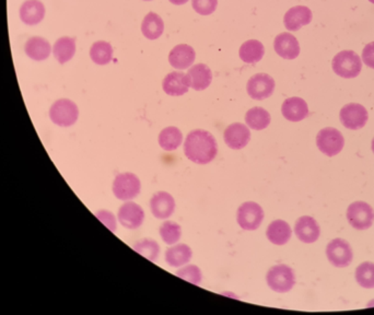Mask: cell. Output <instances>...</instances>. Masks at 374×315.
I'll use <instances>...</instances> for the list:
<instances>
[{"label":"cell","mask_w":374,"mask_h":315,"mask_svg":"<svg viewBox=\"0 0 374 315\" xmlns=\"http://www.w3.org/2000/svg\"><path fill=\"white\" fill-rule=\"evenodd\" d=\"M344 136L336 128H323L316 136V146L327 156H337L344 148Z\"/></svg>","instance_id":"cell-5"},{"label":"cell","mask_w":374,"mask_h":315,"mask_svg":"<svg viewBox=\"0 0 374 315\" xmlns=\"http://www.w3.org/2000/svg\"><path fill=\"white\" fill-rule=\"evenodd\" d=\"M163 31H165V23L159 14L149 12L143 18V23H141V32L149 40H157L163 34Z\"/></svg>","instance_id":"cell-25"},{"label":"cell","mask_w":374,"mask_h":315,"mask_svg":"<svg viewBox=\"0 0 374 315\" xmlns=\"http://www.w3.org/2000/svg\"><path fill=\"white\" fill-rule=\"evenodd\" d=\"M292 231L290 225L284 220H275L271 225H268L267 236L268 240L275 245H284L288 243L291 238Z\"/></svg>","instance_id":"cell-23"},{"label":"cell","mask_w":374,"mask_h":315,"mask_svg":"<svg viewBox=\"0 0 374 315\" xmlns=\"http://www.w3.org/2000/svg\"><path fill=\"white\" fill-rule=\"evenodd\" d=\"M313 14L312 11L305 6H295L287 11L284 14V27L288 31H298L304 26H308L312 21Z\"/></svg>","instance_id":"cell-14"},{"label":"cell","mask_w":374,"mask_h":315,"mask_svg":"<svg viewBox=\"0 0 374 315\" xmlns=\"http://www.w3.org/2000/svg\"><path fill=\"white\" fill-rule=\"evenodd\" d=\"M340 119L342 124L348 130H358L366 126L369 115L364 105L349 103L340 110Z\"/></svg>","instance_id":"cell-10"},{"label":"cell","mask_w":374,"mask_h":315,"mask_svg":"<svg viewBox=\"0 0 374 315\" xmlns=\"http://www.w3.org/2000/svg\"><path fill=\"white\" fill-rule=\"evenodd\" d=\"M141 183L137 175L133 173H122L117 175L113 183V193L121 201H130L138 196Z\"/></svg>","instance_id":"cell-6"},{"label":"cell","mask_w":374,"mask_h":315,"mask_svg":"<svg viewBox=\"0 0 374 315\" xmlns=\"http://www.w3.org/2000/svg\"><path fill=\"white\" fill-rule=\"evenodd\" d=\"M273 48L275 52L284 59H297L300 54V45L297 37L290 33L284 32L277 35L273 42Z\"/></svg>","instance_id":"cell-18"},{"label":"cell","mask_w":374,"mask_h":315,"mask_svg":"<svg viewBox=\"0 0 374 315\" xmlns=\"http://www.w3.org/2000/svg\"><path fill=\"white\" fill-rule=\"evenodd\" d=\"M184 154L187 159L197 165H207L217 156V141L207 130H193L186 137Z\"/></svg>","instance_id":"cell-1"},{"label":"cell","mask_w":374,"mask_h":315,"mask_svg":"<svg viewBox=\"0 0 374 315\" xmlns=\"http://www.w3.org/2000/svg\"><path fill=\"white\" fill-rule=\"evenodd\" d=\"M189 83L196 91L205 90L213 81V74L209 67L205 64H197L189 70Z\"/></svg>","instance_id":"cell-21"},{"label":"cell","mask_w":374,"mask_h":315,"mask_svg":"<svg viewBox=\"0 0 374 315\" xmlns=\"http://www.w3.org/2000/svg\"><path fill=\"white\" fill-rule=\"evenodd\" d=\"M372 151H373V154H374V138H373V141H372Z\"/></svg>","instance_id":"cell-40"},{"label":"cell","mask_w":374,"mask_h":315,"mask_svg":"<svg viewBox=\"0 0 374 315\" xmlns=\"http://www.w3.org/2000/svg\"><path fill=\"white\" fill-rule=\"evenodd\" d=\"M335 74L345 79L358 77L362 69V61L353 50H342L335 56L332 63Z\"/></svg>","instance_id":"cell-2"},{"label":"cell","mask_w":374,"mask_h":315,"mask_svg":"<svg viewBox=\"0 0 374 315\" xmlns=\"http://www.w3.org/2000/svg\"><path fill=\"white\" fill-rule=\"evenodd\" d=\"M145 220V212L139 205L135 203H126L118 210V221L124 228L135 230L138 229Z\"/></svg>","instance_id":"cell-13"},{"label":"cell","mask_w":374,"mask_h":315,"mask_svg":"<svg viewBox=\"0 0 374 315\" xmlns=\"http://www.w3.org/2000/svg\"><path fill=\"white\" fill-rule=\"evenodd\" d=\"M266 281H267L268 287L273 292H279V294L289 292L295 285V272L288 265L279 264L268 270Z\"/></svg>","instance_id":"cell-3"},{"label":"cell","mask_w":374,"mask_h":315,"mask_svg":"<svg viewBox=\"0 0 374 315\" xmlns=\"http://www.w3.org/2000/svg\"><path fill=\"white\" fill-rule=\"evenodd\" d=\"M282 113L284 119L290 122H300L308 117V104L303 99L292 96L284 100L282 105Z\"/></svg>","instance_id":"cell-20"},{"label":"cell","mask_w":374,"mask_h":315,"mask_svg":"<svg viewBox=\"0 0 374 315\" xmlns=\"http://www.w3.org/2000/svg\"><path fill=\"white\" fill-rule=\"evenodd\" d=\"M191 255H193V252L189 245L178 244V245H174V247L167 250L165 261L172 267H180V266L185 265L189 263Z\"/></svg>","instance_id":"cell-26"},{"label":"cell","mask_w":374,"mask_h":315,"mask_svg":"<svg viewBox=\"0 0 374 315\" xmlns=\"http://www.w3.org/2000/svg\"><path fill=\"white\" fill-rule=\"evenodd\" d=\"M275 87V80L269 74H258L247 81V91L254 100H265L273 94Z\"/></svg>","instance_id":"cell-11"},{"label":"cell","mask_w":374,"mask_h":315,"mask_svg":"<svg viewBox=\"0 0 374 315\" xmlns=\"http://www.w3.org/2000/svg\"><path fill=\"white\" fill-rule=\"evenodd\" d=\"M195 57H196V53L194 48L187 44H178L171 50L169 61L173 68L183 70L194 64Z\"/></svg>","instance_id":"cell-19"},{"label":"cell","mask_w":374,"mask_h":315,"mask_svg":"<svg viewBox=\"0 0 374 315\" xmlns=\"http://www.w3.org/2000/svg\"><path fill=\"white\" fill-rule=\"evenodd\" d=\"M24 50L30 59L41 61L48 59L51 54L52 48L50 43L45 39L34 37L28 40L25 46H24Z\"/></svg>","instance_id":"cell-24"},{"label":"cell","mask_w":374,"mask_h":315,"mask_svg":"<svg viewBox=\"0 0 374 315\" xmlns=\"http://www.w3.org/2000/svg\"><path fill=\"white\" fill-rule=\"evenodd\" d=\"M90 57L96 64H109L113 59V48L110 43L98 41L91 46Z\"/></svg>","instance_id":"cell-31"},{"label":"cell","mask_w":374,"mask_h":315,"mask_svg":"<svg viewBox=\"0 0 374 315\" xmlns=\"http://www.w3.org/2000/svg\"><path fill=\"white\" fill-rule=\"evenodd\" d=\"M45 14V7L39 0H28L20 9L22 21L29 26H34L42 21Z\"/></svg>","instance_id":"cell-22"},{"label":"cell","mask_w":374,"mask_h":315,"mask_svg":"<svg viewBox=\"0 0 374 315\" xmlns=\"http://www.w3.org/2000/svg\"><path fill=\"white\" fill-rule=\"evenodd\" d=\"M79 110L74 102L68 99L56 101L50 110V117L54 124L61 128H70L77 122Z\"/></svg>","instance_id":"cell-4"},{"label":"cell","mask_w":374,"mask_h":315,"mask_svg":"<svg viewBox=\"0 0 374 315\" xmlns=\"http://www.w3.org/2000/svg\"><path fill=\"white\" fill-rule=\"evenodd\" d=\"M329 263L335 267H347L353 262V253L351 244L342 238H334L326 247Z\"/></svg>","instance_id":"cell-9"},{"label":"cell","mask_w":374,"mask_h":315,"mask_svg":"<svg viewBox=\"0 0 374 315\" xmlns=\"http://www.w3.org/2000/svg\"><path fill=\"white\" fill-rule=\"evenodd\" d=\"M53 53L55 59L61 64H65L67 61H70L76 53L74 39L70 37H61L54 45Z\"/></svg>","instance_id":"cell-28"},{"label":"cell","mask_w":374,"mask_h":315,"mask_svg":"<svg viewBox=\"0 0 374 315\" xmlns=\"http://www.w3.org/2000/svg\"><path fill=\"white\" fill-rule=\"evenodd\" d=\"M362 61L366 66L374 69V42L369 43L362 50Z\"/></svg>","instance_id":"cell-38"},{"label":"cell","mask_w":374,"mask_h":315,"mask_svg":"<svg viewBox=\"0 0 374 315\" xmlns=\"http://www.w3.org/2000/svg\"><path fill=\"white\" fill-rule=\"evenodd\" d=\"M182 141H183L182 132L174 126L165 128L159 135L160 147L165 151L176 150Z\"/></svg>","instance_id":"cell-30"},{"label":"cell","mask_w":374,"mask_h":315,"mask_svg":"<svg viewBox=\"0 0 374 315\" xmlns=\"http://www.w3.org/2000/svg\"><path fill=\"white\" fill-rule=\"evenodd\" d=\"M189 0H170V3H172L173 5H184V3H187Z\"/></svg>","instance_id":"cell-39"},{"label":"cell","mask_w":374,"mask_h":315,"mask_svg":"<svg viewBox=\"0 0 374 315\" xmlns=\"http://www.w3.org/2000/svg\"><path fill=\"white\" fill-rule=\"evenodd\" d=\"M264 210L254 201H247L238 210L236 220L243 230L254 231L263 223Z\"/></svg>","instance_id":"cell-8"},{"label":"cell","mask_w":374,"mask_h":315,"mask_svg":"<svg viewBox=\"0 0 374 315\" xmlns=\"http://www.w3.org/2000/svg\"><path fill=\"white\" fill-rule=\"evenodd\" d=\"M349 225L356 230H366L371 228L374 220V210L364 201H355L347 210Z\"/></svg>","instance_id":"cell-7"},{"label":"cell","mask_w":374,"mask_h":315,"mask_svg":"<svg viewBox=\"0 0 374 315\" xmlns=\"http://www.w3.org/2000/svg\"><path fill=\"white\" fill-rule=\"evenodd\" d=\"M96 216L100 221L107 225L112 232H115V230H116V221H115L114 215L112 212L102 210V212H96Z\"/></svg>","instance_id":"cell-37"},{"label":"cell","mask_w":374,"mask_h":315,"mask_svg":"<svg viewBox=\"0 0 374 315\" xmlns=\"http://www.w3.org/2000/svg\"><path fill=\"white\" fill-rule=\"evenodd\" d=\"M176 276L184 281H189V283H194V285H200L202 283V272L195 265H189L182 268L176 273Z\"/></svg>","instance_id":"cell-35"},{"label":"cell","mask_w":374,"mask_h":315,"mask_svg":"<svg viewBox=\"0 0 374 315\" xmlns=\"http://www.w3.org/2000/svg\"><path fill=\"white\" fill-rule=\"evenodd\" d=\"M134 250L139 254L148 258L149 261H152V262H156L158 256H159V244L154 240H150V238H143V240L137 242L134 245Z\"/></svg>","instance_id":"cell-33"},{"label":"cell","mask_w":374,"mask_h":315,"mask_svg":"<svg viewBox=\"0 0 374 315\" xmlns=\"http://www.w3.org/2000/svg\"><path fill=\"white\" fill-rule=\"evenodd\" d=\"M193 9L202 16H209L217 9L218 0H191Z\"/></svg>","instance_id":"cell-36"},{"label":"cell","mask_w":374,"mask_h":315,"mask_svg":"<svg viewBox=\"0 0 374 315\" xmlns=\"http://www.w3.org/2000/svg\"><path fill=\"white\" fill-rule=\"evenodd\" d=\"M150 210L157 219H167L176 210V201L167 192H158L150 199Z\"/></svg>","instance_id":"cell-15"},{"label":"cell","mask_w":374,"mask_h":315,"mask_svg":"<svg viewBox=\"0 0 374 315\" xmlns=\"http://www.w3.org/2000/svg\"><path fill=\"white\" fill-rule=\"evenodd\" d=\"M370 3H374V0H369Z\"/></svg>","instance_id":"cell-41"},{"label":"cell","mask_w":374,"mask_h":315,"mask_svg":"<svg viewBox=\"0 0 374 315\" xmlns=\"http://www.w3.org/2000/svg\"><path fill=\"white\" fill-rule=\"evenodd\" d=\"M271 114L263 108H253L245 115V123L249 128L255 130H263L271 124Z\"/></svg>","instance_id":"cell-29"},{"label":"cell","mask_w":374,"mask_h":315,"mask_svg":"<svg viewBox=\"0 0 374 315\" xmlns=\"http://www.w3.org/2000/svg\"><path fill=\"white\" fill-rule=\"evenodd\" d=\"M189 76L183 72H170L162 83L163 90L171 96H183L189 91Z\"/></svg>","instance_id":"cell-17"},{"label":"cell","mask_w":374,"mask_h":315,"mask_svg":"<svg viewBox=\"0 0 374 315\" xmlns=\"http://www.w3.org/2000/svg\"><path fill=\"white\" fill-rule=\"evenodd\" d=\"M356 281L364 289L374 288V264L364 262L357 267Z\"/></svg>","instance_id":"cell-32"},{"label":"cell","mask_w":374,"mask_h":315,"mask_svg":"<svg viewBox=\"0 0 374 315\" xmlns=\"http://www.w3.org/2000/svg\"><path fill=\"white\" fill-rule=\"evenodd\" d=\"M295 236L303 243H314L321 234L320 225L310 216H303L297 220L295 225Z\"/></svg>","instance_id":"cell-16"},{"label":"cell","mask_w":374,"mask_h":315,"mask_svg":"<svg viewBox=\"0 0 374 315\" xmlns=\"http://www.w3.org/2000/svg\"><path fill=\"white\" fill-rule=\"evenodd\" d=\"M223 138L229 148L240 150L245 148L251 141V132L247 125L234 123L226 128Z\"/></svg>","instance_id":"cell-12"},{"label":"cell","mask_w":374,"mask_h":315,"mask_svg":"<svg viewBox=\"0 0 374 315\" xmlns=\"http://www.w3.org/2000/svg\"><path fill=\"white\" fill-rule=\"evenodd\" d=\"M145 1H150V0H145Z\"/></svg>","instance_id":"cell-42"},{"label":"cell","mask_w":374,"mask_h":315,"mask_svg":"<svg viewBox=\"0 0 374 315\" xmlns=\"http://www.w3.org/2000/svg\"><path fill=\"white\" fill-rule=\"evenodd\" d=\"M265 48L258 40H249L240 48V59L247 64H255L263 59Z\"/></svg>","instance_id":"cell-27"},{"label":"cell","mask_w":374,"mask_h":315,"mask_svg":"<svg viewBox=\"0 0 374 315\" xmlns=\"http://www.w3.org/2000/svg\"><path fill=\"white\" fill-rule=\"evenodd\" d=\"M160 236L165 243L169 245H173L178 242V240L182 236V229L178 223L174 221H165L163 225L160 227Z\"/></svg>","instance_id":"cell-34"}]
</instances>
